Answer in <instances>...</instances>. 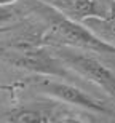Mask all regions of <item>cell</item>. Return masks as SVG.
Wrapping results in <instances>:
<instances>
[{"label":"cell","mask_w":115,"mask_h":123,"mask_svg":"<svg viewBox=\"0 0 115 123\" xmlns=\"http://www.w3.org/2000/svg\"><path fill=\"white\" fill-rule=\"evenodd\" d=\"M30 8L46 24V40L58 46L115 55V45L96 35L83 23L66 16L45 0H32Z\"/></svg>","instance_id":"obj_1"},{"label":"cell","mask_w":115,"mask_h":123,"mask_svg":"<svg viewBox=\"0 0 115 123\" xmlns=\"http://www.w3.org/2000/svg\"><path fill=\"white\" fill-rule=\"evenodd\" d=\"M56 55L64 61V64L74 74L94 83L96 86L104 90V93L115 99V74L109 67H106L102 62L91 56L74 51V48L69 46H59Z\"/></svg>","instance_id":"obj_2"},{"label":"cell","mask_w":115,"mask_h":123,"mask_svg":"<svg viewBox=\"0 0 115 123\" xmlns=\"http://www.w3.org/2000/svg\"><path fill=\"white\" fill-rule=\"evenodd\" d=\"M40 88L42 93L54 98V99L66 102V104L75 105V107H82L86 110H93L97 114H110V110L107 109L106 105L102 104L101 101L94 99L93 96H90L88 93H85L83 90L70 85V83H64V82H56V80H48L43 78L40 80L37 85Z\"/></svg>","instance_id":"obj_3"},{"label":"cell","mask_w":115,"mask_h":123,"mask_svg":"<svg viewBox=\"0 0 115 123\" xmlns=\"http://www.w3.org/2000/svg\"><path fill=\"white\" fill-rule=\"evenodd\" d=\"M51 53V51H50ZM45 50H27L21 51L14 56L11 62L16 64L18 67L27 69V70H34L37 74H45V75H64V77H70L72 70L64 64V61L61 59L58 55H50Z\"/></svg>","instance_id":"obj_4"},{"label":"cell","mask_w":115,"mask_h":123,"mask_svg":"<svg viewBox=\"0 0 115 123\" xmlns=\"http://www.w3.org/2000/svg\"><path fill=\"white\" fill-rule=\"evenodd\" d=\"M51 6L59 10L66 16L75 21H85L86 18H106L115 5V0H45Z\"/></svg>","instance_id":"obj_5"},{"label":"cell","mask_w":115,"mask_h":123,"mask_svg":"<svg viewBox=\"0 0 115 123\" xmlns=\"http://www.w3.org/2000/svg\"><path fill=\"white\" fill-rule=\"evenodd\" d=\"M86 27H90L96 35H99L101 38H104L109 43L115 45V5L112 8L110 14L106 18H86L85 21H82Z\"/></svg>","instance_id":"obj_6"},{"label":"cell","mask_w":115,"mask_h":123,"mask_svg":"<svg viewBox=\"0 0 115 123\" xmlns=\"http://www.w3.org/2000/svg\"><path fill=\"white\" fill-rule=\"evenodd\" d=\"M53 114L35 109H18L6 115V122H53Z\"/></svg>","instance_id":"obj_7"},{"label":"cell","mask_w":115,"mask_h":123,"mask_svg":"<svg viewBox=\"0 0 115 123\" xmlns=\"http://www.w3.org/2000/svg\"><path fill=\"white\" fill-rule=\"evenodd\" d=\"M19 16L18 8L11 5H0V29H11L10 24H13Z\"/></svg>","instance_id":"obj_8"},{"label":"cell","mask_w":115,"mask_h":123,"mask_svg":"<svg viewBox=\"0 0 115 123\" xmlns=\"http://www.w3.org/2000/svg\"><path fill=\"white\" fill-rule=\"evenodd\" d=\"M16 0H0V5H11V3H14Z\"/></svg>","instance_id":"obj_9"},{"label":"cell","mask_w":115,"mask_h":123,"mask_svg":"<svg viewBox=\"0 0 115 123\" xmlns=\"http://www.w3.org/2000/svg\"><path fill=\"white\" fill-rule=\"evenodd\" d=\"M6 31H10V29H0V34H2V32H6Z\"/></svg>","instance_id":"obj_10"}]
</instances>
